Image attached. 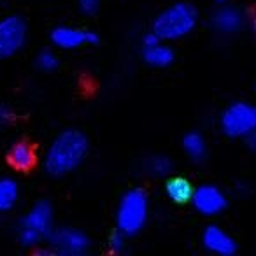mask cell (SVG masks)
I'll return each instance as SVG.
<instances>
[{"mask_svg": "<svg viewBox=\"0 0 256 256\" xmlns=\"http://www.w3.org/2000/svg\"><path fill=\"white\" fill-rule=\"evenodd\" d=\"M88 137L79 130H65L50 144L44 156V168L53 178L74 172L88 154Z\"/></svg>", "mask_w": 256, "mask_h": 256, "instance_id": "1", "label": "cell"}, {"mask_svg": "<svg viewBox=\"0 0 256 256\" xmlns=\"http://www.w3.org/2000/svg\"><path fill=\"white\" fill-rule=\"evenodd\" d=\"M198 23V11L188 2H176L165 8L153 22V32L165 42L188 37Z\"/></svg>", "mask_w": 256, "mask_h": 256, "instance_id": "2", "label": "cell"}, {"mask_svg": "<svg viewBox=\"0 0 256 256\" xmlns=\"http://www.w3.org/2000/svg\"><path fill=\"white\" fill-rule=\"evenodd\" d=\"M150 218V196L144 190H128L116 209V230L126 237H136L146 226Z\"/></svg>", "mask_w": 256, "mask_h": 256, "instance_id": "3", "label": "cell"}, {"mask_svg": "<svg viewBox=\"0 0 256 256\" xmlns=\"http://www.w3.org/2000/svg\"><path fill=\"white\" fill-rule=\"evenodd\" d=\"M54 212L48 202H37L25 212L20 221L18 238L25 248L37 249L48 240L53 232Z\"/></svg>", "mask_w": 256, "mask_h": 256, "instance_id": "4", "label": "cell"}, {"mask_svg": "<svg viewBox=\"0 0 256 256\" xmlns=\"http://www.w3.org/2000/svg\"><path fill=\"white\" fill-rule=\"evenodd\" d=\"M221 132L232 139H246L256 130V106L251 102H234L220 116Z\"/></svg>", "mask_w": 256, "mask_h": 256, "instance_id": "5", "label": "cell"}, {"mask_svg": "<svg viewBox=\"0 0 256 256\" xmlns=\"http://www.w3.org/2000/svg\"><path fill=\"white\" fill-rule=\"evenodd\" d=\"M46 246L50 248L51 254L58 256H82L88 252L90 237L84 232L72 226H60L53 228L51 235L48 237Z\"/></svg>", "mask_w": 256, "mask_h": 256, "instance_id": "6", "label": "cell"}, {"mask_svg": "<svg viewBox=\"0 0 256 256\" xmlns=\"http://www.w3.org/2000/svg\"><path fill=\"white\" fill-rule=\"evenodd\" d=\"M26 23L23 18L12 14L0 20V60L18 54L26 42Z\"/></svg>", "mask_w": 256, "mask_h": 256, "instance_id": "7", "label": "cell"}, {"mask_svg": "<svg viewBox=\"0 0 256 256\" xmlns=\"http://www.w3.org/2000/svg\"><path fill=\"white\" fill-rule=\"evenodd\" d=\"M192 204L198 214L206 218L220 216L228 206V198L221 188L216 184H200L195 186L192 195Z\"/></svg>", "mask_w": 256, "mask_h": 256, "instance_id": "8", "label": "cell"}, {"mask_svg": "<svg viewBox=\"0 0 256 256\" xmlns=\"http://www.w3.org/2000/svg\"><path fill=\"white\" fill-rule=\"evenodd\" d=\"M248 25V16L237 6L220 4V8L210 16V26L221 37H234Z\"/></svg>", "mask_w": 256, "mask_h": 256, "instance_id": "9", "label": "cell"}, {"mask_svg": "<svg viewBox=\"0 0 256 256\" xmlns=\"http://www.w3.org/2000/svg\"><path fill=\"white\" fill-rule=\"evenodd\" d=\"M51 42L56 46L58 50L72 51L79 50L82 46H93L98 42V36L92 30L78 28V26L70 25H62L51 32Z\"/></svg>", "mask_w": 256, "mask_h": 256, "instance_id": "10", "label": "cell"}, {"mask_svg": "<svg viewBox=\"0 0 256 256\" xmlns=\"http://www.w3.org/2000/svg\"><path fill=\"white\" fill-rule=\"evenodd\" d=\"M202 244L206 251L218 256H232L237 251V242L220 224H209L202 234Z\"/></svg>", "mask_w": 256, "mask_h": 256, "instance_id": "11", "label": "cell"}, {"mask_svg": "<svg viewBox=\"0 0 256 256\" xmlns=\"http://www.w3.org/2000/svg\"><path fill=\"white\" fill-rule=\"evenodd\" d=\"M8 162L14 170H30V168H34V165L37 162L36 148L28 140H16L8 151Z\"/></svg>", "mask_w": 256, "mask_h": 256, "instance_id": "12", "label": "cell"}, {"mask_svg": "<svg viewBox=\"0 0 256 256\" xmlns=\"http://www.w3.org/2000/svg\"><path fill=\"white\" fill-rule=\"evenodd\" d=\"M142 58L150 67L153 68H165L174 64V50L168 46L165 40H160L156 44L142 48Z\"/></svg>", "mask_w": 256, "mask_h": 256, "instance_id": "13", "label": "cell"}, {"mask_svg": "<svg viewBox=\"0 0 256 256\" xmlns=\"http://www.w3.org/2000/svg\"><path fill=\"white\" fill-rule=\"evenodd\" d=\"M193 190H195V186L192 184V181L181 178V176L167 178V181H165V195L172 204H178V206L192 202Z\"/></svg>", "mask_w": 256, "mask_h": 256, "instance_id": "14", "label": "cell"}, {"mask_svg": "<svg viewBox=\"0 0 256 256\" xmlns=\"http://www.w3.org/2000/svg\"><path fill=\"white\" fill-rule=\"evenodd\" d=\"M20 200V186L16 179L2 176L0 178V212H9L14 209Z\"/></svg>", "mask_w": 256, "mask_h": 256, "instance_id": "15", "label": "cell"}, {"mask_svg": "<svg viewBox=\"0 0 256 256\" xmlns=\"http://www.w3.org/2000/svg\"><path fill=\"white\" fill-rule=\"evenodd\" d=\"M182 150L193 162H202L207 154V140L202 134L190 132L182 139Z\"/></svg>", "mask_w": 256, "mask_h": 256, "instance_id": "16", "label": "cell"}, {"mask_svg": "<svg viewBox=\"0 0 256 256\" xmlns=\"http://www.w3.org/2000/svg\"><path fill=\"white\" fill-rule=\"evenodd\" d=\"M146 172L148 176L154 179H164L168 178L172 172V162L168 160L164 154H156V156H151L150 160L146 162Z\"/></svg>", "mask_w": 256, "mask_h": 256, "instance_id": "17", "label": "cell"}, {"mask_svg": "<svg viewBox=\"0 0 256 256\" xmlns=\"http://www.w3.org/2000/svg\"><path fill=\"white\" fill-rule=\"evenodd\" d=\"M36 64H37V67H39V70L51 72V70H54V68L58 67V56L53 53V51L44 50V51H40V53L37 54Z\"/></svg>", "mask_w": 256, "mask_h": 256, "instance_id": "18", "label": "cell"}, {"mask_svg": "<svg viewBox=\"0 0 256 256\" xmlns=\"http://www.w3.org/2000/svg\"><path fill=\"white\" fill-rule=\"evenodd\" d=\"M126 235L123 234V232L116 230L112 232V234L109 235V240H107V248H109L110 252H114V254H120V252H123L124 249H126Z\"/></svg>", "mask_w": 256, "mask_h": 256, "instance_id": "19", "label": "cell"}, {"mask_svg": "<svg viewBox=\"0 0 256 256\" xmlns=\"http://www.w3.org/2000/svg\"><path fill=\"white\" fill-rule=\"evenodd\" d=\"M78 6L82 14H95L100 8V0H78Z\"/></svg>", "mask_w": 256, "mask_h": 256, "instance_id": "20", "label": "cell"}, {"mask_svg": "<svg viewBox=\"0 0 256 256\" xmlns=\"http://www.w3.org/2000/svg\"><path fill=\"white\" fill-rule=\"evenodd\" d=\"M9 120H11V112L6 107H0V130L9 123Z\"/></svg>", "mask_w": 256, "mask_h": 256, "instance_id": "21", "label": "cell"}, {"mask_svg": "<svg viewBox=\"0 0 256 256\" xmlns=\"http://www.w3.org/2000/svg\"><path fill=\"white\" fill-rule=\"evenodd\" d=\"M246 144H248L249 150L256 153V130H252V132L249 134L248 137H246Z\"/></svg>", "mask_w": 256, "mask_h": 256, "instance_id": "22", "label": "cell"}, {"mask_svg": "<svg viewBox=\"0 0 256 256\" xmlns=\"http://www.w3.org/2000/svg\"><path fill=\"white\" fill-rule=\"evenodd\" d=\"M248 25H249V28H251L252 36H256V12H252L248 18Z\"/></svg>", "mask_w": 256, "mask_h": 256, "instance_id": "23", "label": "cell"}, {"mask_svg": "<svg viewBox=\"0 0 256 256\" xmlns=\"http://www.w3.org/2000/svg\"><path fill=\"white\" fill-rule=\"evenodd\" d=\"M218 4H228V2H232V0H216Z\"/></svg>", "mask_w": 256, "mask_h": 256, "instance_id": "24", "label": "cell"}]
</instances>
